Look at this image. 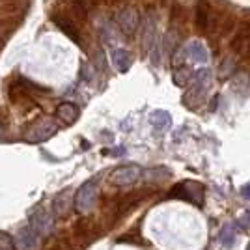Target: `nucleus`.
<instances>
[{
    "instance_id": "obj_13",
    "label": "nucleus",
    "mask_w": 250,
    "mask_h": 250,
    "mask_svg": "<svg viewBox=\"0 0 250 250\" xmlns=\"http://www.w3.org/2000/svg\"><path fill=\"white\" fill-rule=\"evenodd\" d=\"M69 208H71V190H62L54 202H52V209H54V215L56 217H63L69 213Z\"/></svg>"
},
{
    "instance_id": "obj_4",
    "label": "nucleus",
    "mask_w": 250,
    "mask_h": 250,
    "mask_svg": "<svg viewBox=\"0 0 250 250\" xmlns=\"http://www.w3.org/2000/svg\"><path fill=\"white\" fill-rule=\"evenodd\" d=\"M30 228L40 235V237H49L54 228V219L45 208H36L30 215Z\"/></svg>"
},
{
    "instance_id": "obj_16",
    "label": "nucleus",
    "mask_w": 250,
    "mask_h": 250,
    "mask_svg": "<svg viewBox=\"0 0 250 250\" xmlns=\"http://www.w3.org/2000/svg\"><path fill=\"white\" fill-rule=\"evenodd\" d=\"M233 226L231 224H226L224 228L220 229V235H219V239L220 243L224 245V247H233V243H235V235H233Z\"/></svg>"
},
{
    "instance_id": "obj_10",
    "label": "nucleus",
    "mask_w": 250,
    "mask_h": 250,
    "mask_svg": "<svg viewBox=\"0 0 250 250\" xmlns=\"http://www.w3.org/2000/svg\"><path fill=\"white\" fill-rule=\"evenodd\" d=\"M40 247V235L30 228H21L15 235V249L17 250H38Z\"/></svg>"
},
{
    "instance_id": "obj_23",
    "label": "nucleus",
    "mask_w": 250,
    "mask_h": 250,
    "mask_svg": "<svg viewBox=\"0 0 250 250\" xmlns=\"http://www.w3.org/2000/svg\"><path fill=\"white\" fill-rule=\"evenodd\" d=\"M108 2H110L112 6H120V4H124L125 0H108Z\"/></svg>"
},
{
    "instance_id": "obj_9",
    "label": "nucleus",
    "mask_w": 250,
    "mask_h": 250,
    "mask_svg": "<svg viewBox=\"0 0 250 250\" xmlns=\"http://www.w3.org/2000/svg\"><path fill=\"white\" fill-rule=\"evenodd\" d=\"M250 40V19H243L237 26V30L233 32V38L229 42V51L241 54L243 49L247 47V43Z\"/></svg>"
},
{
    "instance_id": "obj_26",
    "label": "nucleus",
    "mask_w": 250,
    "mask_h": 250,
    "mask_svg": "<svg viewBox=\"0 0 250 250\" xmlns=\"http://www.w3.org/2000/svg\"><path fill=\"white\" fill-rule=\"evenodd\" d=\"M249 250H250V245H249Z\"/></svg>"
},
{
    "instance_id": "obj_12",
    "label": "nucleus",
    "mask_w": 250,
    "mask_h": 250,
    "mask_svg": "<svg viewBox=\"0 0 250 250\" xmlns=\"http://www.w3.org/2000/svg\"><path fill=\"white\" fill-rule=\"evenodd\" d=\"M56 116H58V120L65 125H73L77 120H79V116H81V110H79V106L75 103H62L58 104V108H56Z\"/></svg>"
},
{
    "instance_id": "obj_17",
    "label": "nucleus",
    "mask_w": 250,
    "mask_h": 250,
    "mask_svg": "<svg viewBox=\"0 0 250 250\" xmlns=\"http://www.w3.org/2000/svg\"><path fill=\"white\" fill-rule=\"evenodd\" d=\"M151 124L155 125L157 129L165 131L168 125H170V116L167 112H155V114H151Z\"/></svg>"
},
{
    "instance_id": "obj_6",
    "label": "nucleus",
    "mask_w": 250,
    "mask_h": 250,
    "mask_svg": "<svg viewBox=\"0 0 250 250\" xmlns=\"http://www.w3.org/2000/svg\"><path fill=\"white\" fill-rule=\"evenodd\" d=\"M138 177H140V167L125 165V167L116 168L114 172L110 174V177H108V181L116 187H127V185H133Z\"/></svg>"
},
{
    "instance_id": "obj_24",
    "label": "nucleus",
    "mask_w": 250,
    "mask_h": 250,
    "mask_svg": "<svg viewBox=\"0 0 250 250\" xmlns=\"http://www.w3.org/2000/svg\"><path fill=\"white\" fill-rule=\"evenodd\" d=\"M159 2H161V6H168L172 0H159Z\"/></svg>"
},
{
    "instance_id": "obj_7",
    "label": "nucleus",
    "mask_w": 250,
    "mask_h": 250,
    "mask_svg": "<svg viewBox=\"0 0 250 250\" xmlns=\"http://www.w3.org/2000/svg\"><path fill=\"white\" fill-rule=\"evenodd\" d=\"M211 15H213V6L209 0H196L194 8V26L200 34H208L209 24H211Z\"/></svg>"
},
{
    "instance_id": "obj_20",
    "label": "nucleus",
    "mask_w": 250,
    "mask_h": 250,
    "mask_svg": "<svg viewBox=\"0 0 250 250\" xmlns=\"http://www.w3.org/2000/svg\"><path fill=\"white\" fill-rule=\"evenodd\" d=\"M237 224H239L243 229H250V211H247V213L241 215L239 220H237Z\"/></svg>"
},
{
    "instance_id": "obj_3",
    "label": "nucleus",
    "mask_w": 250,
    "mask_h": 250,
    "mask_svg": "<svg viewBox=\"0 0 250 250\" xmlns=\"http://www.w3.org/2000/svg\"><path fill=\"white\" fill-rule=\"evenodd\" d=\"M95 200H97V183L94 179H88L84 181L81 188L77 190V196H75V208L79 213L88 215L95 206Z\"/></svg>"
},
{
    "instance_id": "obj_1",
    "label": "nucleus",
    "mask_w": 250,
    "mask_h": 250,
    "mask_svg": "<svg viewBox=\"0 0 250 250\" xmlns=\"http://www.w3.org/2000/svg\"><path fill=\"white\" fill-rule=\"evenodd\" d=\"M56 133H58V125H56V122H54L52 118H49V116H43V118L36 120V122L26 129L24 140L30 142V144H40V142L49 140V138L54 136Z\"/></svg>"
},
{
    "instance_id": "obj_21",
    "label": "nucleus",
    "mask_w": 250,
    "mask_h": 250,
    "mask_svg": "<svg viewBox=\"0 0 250 250\" xmlns=\"http://www.w3.org/2000/svg\"><path fill=\"white\" fill-rule=\"evenodd\" d=\"M241 56H243V60H250V40L247 43V47L243 49V52H241Z\"/></svg>"
},
{
    "instance_id": "obj_22",
    "label": "nucleus",
    "mask_w": 250,
    "mask_h": 250,
    "mask_svg": "<svg viewBox=\"0 0 250 250\" xmlns=\"http://www.w3.org/2000/svg\"><path fill=\"white\" fill-rule=\"evenodd\" d=\"M241 194H243V196H245L247 200H250V183L241 188Z\"/></svg>"
},
{
    "instance_id": "obj_15",
    "label": "nucleus",
    "mask_w": 250,
    "mask_h": 250,
    "mask_svg": "<svg viewBox=\"0 0 250 250\" xmlns=\"http://www.w3.org/2000/svg\"><path fill=\"white\" fill-rule=\"evenodd\" d=\"M112 60H114V65L120 71H127L129 65H131V56L125 49H116L112 52Z\"/></svg>"
},
{
    "instance_id": "obj_8",
    "label": "nucleus",
    "mask_w": 250,
    "mask_h": 250,
    "mask_svg": "<svg viewBox=\"0 0 250 250\" xmlns=\"http://www.w3.org/2000/svg\"><path fill=\"white\" fill-rule=\"evenodd\" d=\"M52 19H54V24L60 28V30L71 40L73 43H77L79 47H86V43H84L83 36H81V32L77 28V24H75L69 17H63V15H52Z\"/></svg>"
},
{
    "instance_id": "obj_18",
    "label": "nucleus",
    "mask_w": 250,
    "mask_h": 250,
    "mask_svg": "<svg viewBox=\"0 0 250 250\" xmlns=\"http://www.w3.org/2000/svg\"><path fill=\"white\" fill-rule=\"evenodd\" d=\"M181 15H183V6H179V4H172V11H170V21L177 22L179 19H181Z\"/></svg>"
},
{
    "instance_id": "obj_2",
    "label": "nucleus",
    "mask_w": 250,
    "mask_h": 250,
    "mask_svg": "<svg viewBox=\"0 0 250 250\" xmlns=\"http://www.w3.org/2000/svg\"><path fill=\"white\" fill-rule=\"evenodd\" d=\"M170 198H179L194 204L196 208L204 206V185H200L196 181H183L168 192Z\"/></svg>"
},
{
    "instance_id": "obj_5",
    "label": "nucleus",
    "mask_w": 250,
    "mask_h": 250,
    "mask_svg": "<svg viewBox=\"0 0 250 250\" xmlns=\"http://www.w3.org/2000/svg\"><path fill=\"white\" fill-rule=\"evenodd\" d=\"M116 22L125 36H133L138 28V22H140V13L133 6H127L124 10H120V13L116 15Z\"/></svg>"
},
{
    "instance_id": "obj_14",
    "label": "nucleus",
    "mask_w": 250,
    "mask_h": 250,
    "mask_svg": "<svg viewBox=\"0 0 250 250\" xmlns=\"http://www.w3.org/2000/svg\"><path fill=\"white\" fill-rule=\"evenodd\" d=\"M237 15L233 13V11H229L228 15H226V19L222 21V24H220V30H219V40L220 38H226V36H229V34H233V30H237Z\"/></svg>"
},
{
    "instance_id": "obj_25",
    "label": "nucleus",
    "mask_w": 250,
    "mask_h": 250,
    "mask_svg": "<svg viewBox=\"0 0 250 250\" xmlns=\"http://www.w3.org/2000/svg\"><path fill=\"white\" fill-rule=\"evenodd\" d=\"M4 135V131H2V125H0V136Z\"/></svg>"
},
{
    "instance_id": "obj_19",
    "label": "nucleus",
    "mask_w": 250,
    "mask_h": 250,
    "mask_svg": "<svg viewBox=\"0 0 250 250\" xmlns=\"http://www.w3.org/2000/svg\"><path fill=\"white\" fill-rule=\"evenodd\" d=\"M13 249H15L13 241H11L6 233H2V231H0V250H13Z\"/></svg>"
},
{
    "instance_id": "obj_11",
    "label": "nucleus",
    "mask_w": 250,
    "mask_h": 250,
    "mask_svg": "<svg viewBox=\"0 0 250 250\" xmlns=\"http://www.w3.org/2000/svg\"><path fill=\"white\" fill-rule=\"evenodd\" d=\"M67 15L79 26L88 21V4L86 0H67Z\"/></svg>"
}]
</instances>
